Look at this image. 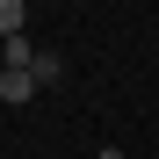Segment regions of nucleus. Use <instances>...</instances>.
Segmentation results:
<instances>
[{
  "mask_svg": "<svg viewBox=\"0 0 159 159\" xmlns=\"http://www.w3.org/2000/svg\"><path fill=\"white\" fill-rule=\"evenodd\" d=\"M29 58H36L29 36H0V65H7V72H29Z\"/></svg>",
  "mask_w": 159,
  "mask_h": 159,
  "instance_id": "7ed1b4c3",
  "label": "nucleus"
},
{
  "mask_svg": "<svg viewBox=\"0 0 159 159\" xmlns=\"http://www.w3.org/2000/svg\"><path fill=\"white\" fill-rule=\"evenodd\" d=\"M0 101H7V109L36 101V80H29V72H7V65H0Z\"/></svg>",
  "mask_w": 159,
  "mask_h": 159,
  "instance_id": "f257e3e1",
  "label": "nucleus"
},
{
  "mask_svg": "<svg viewBox=\"0 0 159 159\" xmlns=\"http://www.w3.org/2000/svg\"><path fill=\"white\" fill-rule=\"evenodd\" d=\"M29 80H36V87H58V80H65V58L36 43V58H29Z\"/></svg>",
  "mask_w": 159,
  "mask_h": 159,
  "instance_id": "f03ea898",
  "label": "nucleus"
},
{
  "mask_svg": "<svg viewBox=\"0 0 159 159\" xmlns=\"http://www.w3.org/2000/svg\"><path fill=\"white\" fill-rule=\"evenodd\" d=\"M0 36H29V0H0Z\"/></svg>",
  "mask_w": 159,
  "mask_h": 159,
  "instance_id": "20e7f679",
  "label": "nucleus"
},
{
  "mask_svg": "<svg viewBox=\"0 0 159 159\" xmlns=\"http://www.w3.org/2000/svg\"><path fill=\"white\" fill-rule=\"evenodd\" d=\"M94 159H123V152H116V145H101V152H94Z\"/></svg>",
  "mask_w": 159,
  "mask_h": 159,
  "instance_id": "39448f33",
  "label": "nucleus"
}]
</instances>
